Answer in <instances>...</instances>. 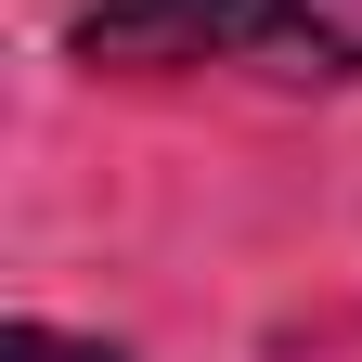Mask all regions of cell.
Instances as JSON below:
<instances>
[{
  "label": "cell",
  "instance_id": "obj_1",
  "mask_svg": "<svg viewBox=\"0 0 362 362\" xmlns=\"http://www.w3.org/2000/svg\"><path fill=\"white\" fill-rule=\"evenodd\" d=\"M285 0H90L78 52L90 65H207V52H272Z\"/></svg>",
  "mask_w": 362,
  "mask_h": 362
},
{
  "label": "cell",
  "instance_id": "obj_2",
  "mask_svg": "<svg viewBox=\"0 0 362 362\" xmlns=\"http://www.w3.org/2000/svg\"><path fill=\"white\" fill-rule=\"evenodd\" d=\"M272 52H285V65H310V78H362V0H285Z\"/></svg>",
  "mask_w": 362,
  "mask_h": 362
},
{
  "label": "cell",
  "instance_id": "obj_3",
  "mask_svg": "<svg viewBox=\"0 0 362 362\" xmlns=\"http://www.w3.org/2000/svg\"><path fill=\"white\" fill-rule=\"evenodd\" d=\"M0 362H117V349H90V337H52V324H13V337H0Z\"/></svg>",
  "mask_w": 362,
  "mask_h": 362
}]
</instances>
